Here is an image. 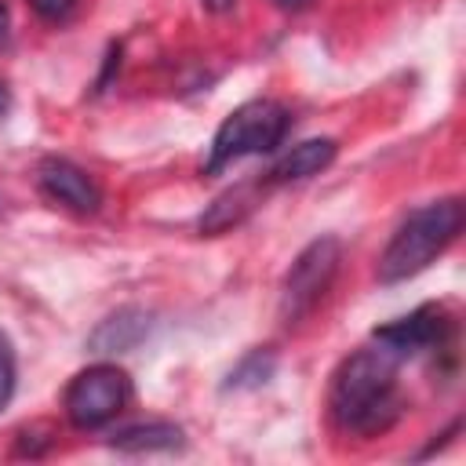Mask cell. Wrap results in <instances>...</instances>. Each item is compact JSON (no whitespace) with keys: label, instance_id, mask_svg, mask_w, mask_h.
Instances as JSON below:
<instances>
[{"label":"cell","instance_id":"5","mask_svg":"<svg viewBox=\"0 0 466 466\" xmlns=\"http://www.w3.org/2000/svg\"><path fill=\"white\" fill-rule=\"evenodd\" d=\"M131 400V379L116 364H95L80 371L66 390V415L80 430H95L109 422Z\"/></svg>","mask_w":466,"mask_h":466},{"label":"cell","instance_id":"1","mask_svg":"<svg viewBox=\"0 0 466 466\" xmlns=\"http://www.w3.org/2000/svg\"><path fill=\"white\" fill-rule=\"evenodd\" d=\"M397 364L400 360L379 342L371 350L350 353L331 375L328 408H331L335 426L350 433L390 430L404 411V400L397 393Z\"/></svg>","mask_w":466,"mask_h":466},{"label":"cell","instance_id":"9","mask_svg":"<svg viewBox=\"0 0 466 466\" xmlns=\"http://www.w3.org/2000/svg\"><path fill=\"white\" fill-rule=\"evenodd\" d=\"M339 146L331 138H306L299 146H291L273 167H269V178L273 182H299V178H309V175H320L331 160H335Z\"/></svg>","mask_w":466,"mask_h":466},{"label":"cell","instance_id":"16","mask_svg":"<svg viewBox=\"0 0 466 466\" xmlns=\"http://www.w3.org/2000/svg\"><path fill=\"white\" fill-rule=\"evenodd\" d=\"M208 11H229L233 7V0H200Z\"/></svg>","mask_w":466,"mask_h":466},{"label":"cell","instance_id":"6","mask_svg":"<svg viewBox=\"0 0 466 466\" xmlns=\"http://www.w3.org/2000/svg\"><path fill=\"white\" fill-rule=\"evenodd\" d=\"M448 335H451V317L444 313V306H419L415 313H408L386 328H375V342L382 350H390L397 360H408L422 350L444 346Z\"/></svg>","mask_w":466,"mask_h":466},{"label":"cell","instance_id":"10","mask_svg":"<svg viewBox=\"0 0 466 466\" xmlns=\"http://www.w3.org/2000/svg\"><path fill=\"white\" fill-rule=\"evenodd\" d=\"M120 451H171L182 444V430L175 422H135L109 437Z\"/></svg>","mask_w":466,"mask_h":466},{"label":"cell","instance_id":"3","mask_svg":"<svg viewBox=\"0 0 466 466\" xmlns=\"http://www.w3.org/2000/svg\"><path fill=\"white\" fill-rule=\"evenodd\" d=\"M288 109L273 98H251L244 106H237L215 131L211 138V157H208V171H222L226 164L251 157V153H273L280 146V138L288 135Z\"/></svg>","mask_w":466,"mask_h":466},{"label":"cell","instance_id":"15","mask_svg":"<svg viewBox=\"0 0 466 466\" xmlns=\"http://www.w3.org/2000/svg\"><path fill=\"white\" fill-rule=\"evenodd\" d=\"M7 40H11V15H7V7L0 4V47H7Z\"/></svg>","mask_w":466,"mask_h":466},{"label":"cell","instance_id":"4","mask_svg":"<svg viewBox=\"0 0 466 466\" xmlns=\"http://www.w3.org/2000/svg\"><path fill=\"white\" fill-rule=\"evenodd\" d=\"M342 262V244L335 237H317L313 244H306L299 251V258L291 262L284 284H280V317L284 324L302 320L331 288L335 273Z\"/></svg>","mask_w":466,"mask_h":466},{"label":"cell","instance_id":"18","mask_svg":"<svg viewBox=\"0 0 466 466\" xmlns=\"http://www.w3.org/2000/svg\"><path fill=\"white\" fill-rule=\"evenodd\" d=\"M7 106H11V91H7V84L0 80V116L7 113Z\"/></svg>","mask_w":466,"mask_h":466},{"label":"cell","instance_id":"11","mask_svg":"<svg viewBox=\"0 0 466 466\" xmlns=\"http://www.w3.org/2000/svg\"><path fill=\"white\" fill-rule=\"evenodd\" d=\"M251 208H255V189H251V186H237V189L222 193V197L200 215V233L215 237V233L237 226V222H244V218L251 215Z\"/></svg>","mask_w":466,"mask_h":466},{"label":"cell","instance_id":"14","mask_svg":"<svg viewBox=\"0 0 466 466\" xmlns=\"http://www.w3.org/2000/svg\"><path fill=\"white\" fill-rule=\"evenodd\" d=\"M29 4H33V11H36L40 18L58 22V18H66V15L73 11V4H76V0H29Z\"/></svg>","mask_w":466,"mask_h":466},{"label":"cell","instance_id":"2","mask_svg":"<svg viewBox=\"0 0 466 466\" xmlns=\"http://www.w3.org/2000/svg\"><path fill=\"white\" fill-rule=\"evenodd\" d=\"M462 229V200L444 197L433 200L419 211H411L397 233L390 237L386 251L379 255V280L382 284H400L415 273H422Z\"/></svg>","mask_w":466,"mask_h":466},{"label":"cell","instance_id":"8","mask_svg":"<svg viewBox=\"0 0 466 466\" xmlns=\"http://www.w3.org/2000/svg\"><path fill=\"white\" fill-rule=\"evenodd\" d=\"M149 331V313L146 309H135V306H124L116 313H109L91 335H87V350L91 353H124V350H135Z\"/></svg>","mask_w":466,"mask_h":466},{"label":"cell","instance_id":"7","mask_svg":"<svg viewBox=\"0 0 466 466\" xmlns=\"http://www.w3.org/2000/svg\"><path fill=\"white\" fill-rule=\"evenodd\" d=\"M36 178H40V189H44L55 204H62V208H69V211L95 215V211L102 208V189H98V182H95L84 167H76L73 160L47 157V160L40 164Z\"/></svg>","mask_w":466,"mask_h":466},{"label":"cell","instance_id":"13","mask_svg":"<svg viewBox=\"0 0 466 466\" xmlns=\"http://www.w3.org/2000/svg\"><path fill=\"white\" fill-rule=\"evenodd\" d=\"M11 393H15V353H11L7 335L0 331V411L7 408Z\"/></svg>","mask_w":466,"mask_h":466},{"label":"cell","instance_id":"12","mask_svg":"<svg viewBox=\"0 0 466 466\" xmlns=\"http://www.w3.org/2000/svg\"><path fill=\"white\" fill-rule=\"evenodd\" d=\"M273 368H277V360H273V353H251V357H244L233 371H229V390H255V386H262L269 375H273Z\"/></svg>","mask_w":466,"mask_h":466},{"label":"cell","instance_id":"17","mask_svg":"<svg viewBox=\"0 0 466 466\" xmlns=\"http://www.w3.org/2000/svg\"><path fill=\"white\" fill-rule=\"evenodd\" d=\"M273 4H277V7H284V11H302L309 0H273Z\"/></svg>","mask_w":466,"mask_h":466}]
</instances>
